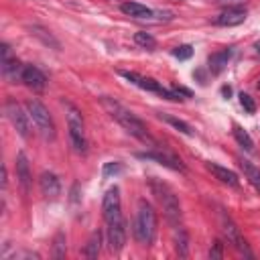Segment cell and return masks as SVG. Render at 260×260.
<instances>
[{"mask_svg":"<svg viewBox=\"0 0 260 260\" xmlns=\"http://www.w3.org/2000/svg\"><path fill=\"white\" fill-rule=\"evenodd\" d=\"M100 104H102V108H104L128 134L136 136L138 140H142V142H146V144H150V146H156L154 138L148 134V130H146V126L142 124V120H138L128 108H124L120 102H116L114 98H108V95H102V98H100Z\"/></svg>","mask_w":260,"mask_h":260,"instance_id":"obj_1","label":"cell"},{"mask_svg":"<svg viewBox=\"0 0 260 260\" xmlns=\"http://www.w3.org/2000/svg\"><path fill=\"white\" fill-rule=\"evenodd\" d=\"M132 234H134L136 242L142 244V246H150L152 240H154L156 213H154L152 205L146 199L138 201V211H136V217H134V223H132Z\"/></svg>","mask_w":260,"mask_h":260,"instance_id":"obj_2","label":"cell"},{"mask_svg":"<svg viewBox=\"0 0 260 260\" xmlns=\"http://www.w3.org/2000/svg\"><path fill=\"white\" fill-rule=\"evenodd\" d=\"M150 191H152V195L158 199V203H160V207H162L165 217L169 219V223L179 225L183 213H181V203H179L175 191H173L167 183H162V181H158V179H150Z\"/></svg>","mask_w":260,"mask_h":260,"instance_id":"obj_3","label":"cell"},{"mask_svg":"<svg viewBox=\"0 0 260 260\" xmlns=\"http://www.w3.org/2000/svg\"><path fill=\"white\" fill-rule=\"evenodd\" d=\"M67 108V128H69V140L75 152H87V138H85V128H83V118L77 108L71 104H65Z\"/></svg>","mask_w":260,"mask_h":260,"instance_id":"obj_4","label":"cell"},{"mask_svg":"<svg viewBox=\"0 0 260 260\" xmlns=\"http://www.w3.org/2000/svg\"><path fill=\"white\" fill-rule=\"evenodd\" d=\"M26 112L30 116V120L35 122V126L39 128V132L45 136V138H55V124H53V118L49 114V110L35 98H30L26 102Z\"/></svg>","mask_w":260,"mask_h":260,"instance_id":"obj_5","label":"cell"},{"mask_svg":"<svg viewBox=\"0 0 260 260\" xmlns=\"http://www.w3.org/2000/svg\"><path fill=\"white\" fill-rule=\"evenodd\" d=\"M120 75L122 77H126L130 83H134V85H138L140 89H146V91H154V93H160L162 98H167V100H181V98H177L175 93H173V89H167V87H162L158 81H154L152 77H144V75H138V73H134V71H120Z\"/></svg>","mask_w":260,"mask_h":260,"instance_id":"obj_6","label":"cell"},{"mask_svg":"<svg viewBox=\"0 0 260 260\" xmlns=\"http://www.w3.org/2000/svg\"><path fill=\"white\" fill-rule=\"evenodd\" d=\"M4 112H6L8 120H10V124L14 126V130H16L22 138H28V136H30V122H28L30 116H28V112L24 114L22 108H20L14 100H8V102H6Z\"/></svg>","mask_w":260,"mask_h":260,"instance_id":"obj_7","label":"cell"},{"mask_svg":"<svg viewBox=\"0 0 260 260\" xmlns=\"http://www.w3.org/2000/svg\"><path fill=\"white\" fill-rule=\"evenodd\" d=\"M102 211H104V219L106 223H112L116 219L122 217V205H120V189L114 185L106 191L104 201H102Z\"/></svg>","mask_w":260,"mask_h":260,"instance_id":"obj_8","label":"cell"},{"mask_svg":"<svg viewBox=\"0 0 260 260\" xmlns=\"http://www.w3.org/2000/svg\"><path fill=\"white\" fill-rule=\"evenodd\" d=\"M221 232H223V238L228 240V244H232L236 250L244 252L246 256H252V252L248 250V244H246V240L242 238L238 225H236L230 217H221Z\"/></svg>","mask_w":260,"mask_h":260,"instance_id":"obj_9","label":"cell"},{"mask_svg":"<svg viewBox=\"0 0 260 260\" xmlns=\"http://www.w3.org/2000/svg\"><path fill=\"white\" fill-rule=\"evenodd\" d=\"M138 158L156 160V162H160V165H165V167H169V169H173V171H181V173H185V165L181 162V158H177L175 154L165 152V150H148V152H140Z\"/></svg>","mask_w":260,"mask_h":260,"instance_id":"obj_10","label":"cell"},{"mask_svg":"<svg viewBox=\"0 0 260 260\" xmlns=\"http://www.w3.org/2000/svg\"><path fill=\"white\" fill-rule=\"evenodd\" d=\"M108 244L114 252H120L126 244V221L120 217L112 223H108Z\"/></svg>","mask_w":260,"mask_h":260,"instance_id":"obj_11","label":"cell"},{"mask_svg":"<svg viewBox=\"0 0 260 260\" xmlns=\"http://www.w3.org/2000/svg\"><path fill=\"white\" fill-rule=\"evenodd\" d=\"M244 20H246V10L240 8V6H234V8H225L215 18V24H219V26H238Z\"/></svg>","mask_w":260,"mask_h":260,"instance_id":"obj_12","label":"cell"},{"mask_svg":"<svg viewBox=\"0 0 260 260\" xmlns=\"http://www.w3.org/2000/svg\"><path fill=\"white\" fill-rule=\"evenodd\" d=\"M16 179H18V183H20V189L24 191V193H28V187H30V167H28V158H26V154L20 150L18 154H16Z\"/></svg>","mask_w":260,"mask_h":260,"instance_id":"obj_13","label":"cell"},{"mask_svg":"<svg viewBox=\"0 0 260 260\" xmlns=\"http://www.w3.org/2000/svg\"><path fill=\"white\" fill-rule=\"evenodd\" d=\"M39 185H41L43 195H45V197H49V199H55V197L61 193V183H59L57 175H55V173H51V171H45V173L41 175Z\"/></svg>","mask_w":260,"mask_h":260,"instance_id":"obj_14","label":"cell"},{"mask_svg":"<svg viewBox=\"0 0 260 260\" xmlns=\"http://www.w3.org/2000/svg\"><path fill=\"white\" fill-rule=\"evenodd\" d=\"M205 167H207V171H209L215 179H219L221 183L232 185V187H238L240 179H238V175H236L234 171H230V169H225V167H221V165H217V162H207Z\"/></svg>","mask_w":260,"mask_h":260,"instance_id":"obj_15","label":"cell"},{"mask_svg":"<svg viewBox=\"0 0 260 260\" xmlns=\"http://www.w3.org/2000/svg\"><path fill=\"white\" fill-rule=\"evenodd\" d=\"M0 65H2V75L8 79V81H22V71L24 67L16 61V57H8V59H0Z\"/></svg>","mask_w":260,"mask_h":260,"instance_id":"obj_16","label":"cell"},{"mask_svg":"<svg viewBox=\"0 0 260 260\" xmlns=\"http://www.w3.org/2000/svg\"><path fill=\"white\" fill-rule=\"evenodd\" d=\"M22 81H24L28 87H32V89H43L45 83H47L45 75H43L41 69H37L35 65H26V67H24V71H22Z\"/></svg>","mask_w":260,"mask_h":260,"instance_id":"obj_17","label":"cell"},{"mask_svg":"<svg viewBox=\"0 0 260 260\" xmlns=\"http://www.w3.org/2000/svg\"><path fill=\"white\" fill-rule=\"evenodd\" d=\"M230 57H232V49H221V51H217V53H211V55H209V61H207V63H209V71H211L213 75L221 73V71L225 69Z\"/></svg>","mask_w":260,"mask_h":260,"instance_id":"obj_18","label":"cell"},{"mask_svg":"<svg viewBox=\"0 0 260 260\" xmlns=\"http://www.w3.org/2000/svg\"><path fill=\"white\" fill-rule=\"evenodd\" d=\"M120 10L126 14V16H132V18H150L152 16V10L140 2H124L120 6Z\"/></svg>","mask_w":260,"mask_h":260,"instance_id":"obj_19","label":"cell"},{"mask_svg":"<svg viewBox=\"0 0 260 260\" xmlns=\"http://www.w3.org/2000/svg\"><path fill=\"white\" fill-rule=\"evenodd\" d=\"M240 167H242L246 179L256 187V191H260V169L256 165H252L250 160H240Z\"/></svg>","mask_w":260,"mask_h":260,"instance_id":"obj_20","label":"cell"},{"mask_svg":"<svg viewBox=\"0 0 260 260\" xmlns=\"http://www.w3.org/2000/svg\"><path fill=\"white\" fill-rule=\"evenodd\" d=\"M160 120H165L167 124H171L175 130H179L181 134H185V136H193V130H191V126L187 124V122H183V120H179V118H175V116H171V114H160Z\"/></svg>","mask_w":260,"mask_h":260,"instance_id":"obj_21","label":"cell"},{"mask_svg":"<svg viewBox=\"0 0 260 260\" xmlns=\"http://www.w3.org/2000/svg\"><path fill=\"white\" fill-rule=\"evenodd\" d=\"M100 244H102V234H100V230H98V232H93V234L89 236V240H87V244H85V256H87V258H95V256L100 254Z\"/></svg>","mask_w":260,"mask_h":260,"instance_id":"obj_22","label":"cell"},{"mask_svg":"<svg viewBox=\"0 0 260 260\" xmlns=\"http://www.w3.org/2000/svg\"><path fill=\"white\" fill-rule=\"evenodd\" d=\"M134 43H136V45H140L142 49H148V51L156 49V39H154L150 32H144V30L134 32Z\"/></svg>","mask_w":260,"mask_h":260,"instance_id":"obj_23","label":"cell"},{"mask_svg":"<svg viewBox=\"0 0 260 260\" xmlns=\"http://www.w3.org/2000/svg\"><path fill=\"white\" fill-rule=\"evenodd\" d=\"M232 132H234V138L238 140V144H240V146H244L246 150H252V148H254V142H252L250 134H248V132H246L242 126L234 124V130H232Z\"/></svg>","mask_w":260,"mask_h":260,"instance_id":"obj_24","label":"cell"},{"mask_svg":"<svg viewBox=\"0 0 260 260\" xmlns=\"http://www.w3.org/2000/svg\"><path fill=\"white\" fill-rule=\"evenodd\" d=\"M175 242H177V250L181 256H187V232L183 228H179L177 236H175Z\"/></svg>","mask_w":260,"mask_h":260,"instance_id":"obj_25","label":"cell"},{"mask_svg":"<svg viewBox=\"0 0 260 260\" xmlns=\"http://www.w3.org/2000/svg\"><path fill=\"white\" fill-rule=\"evenodd\" d=\"M240 104H242V108L248 114H254L256 112V102H254V98L250 93H240Z\"/></svg>","mask_w":260,"mask_h":260,"instance_id":"obj_26","label":"cell"},{"mask_svg":"<svg viewBox=\"0 0 260 260\" xmlns=\"http://www.w3.org/2000/svg\"><path fill=\"white\" fill-rule=\"evenodd\" d=\"M173 55H175L177 59L185 61V59H189V57L193 55V47H191V45H181V47L173 49Z\"/></svg>","mask_w":260,"mask_h":260,"instance_id":"obj_27","label":"cell"},{"mask_svg":"<svg viewBox=\"0 0 260 260\" xmlns=\"http://www.w3.org/2000/svg\"><path fill=\"white\" fill-rule=\"evenodd\" d=\"M118 173H122V165L120 162H106L104 165V171H102L104 179H110L112 175H118Z\"/></svg>","mask_w":260,"mask_h":260,"instance_id":"obj_28","label":"cell"},{"mask_svg":"<svg viewBox=\"0 0 260 260\" xmlns=\"http://www.w3.org/2000/svg\"><path fill=\"white\" fill-rule=\"evenodd\" d=\"M30 30H32V35H35V37H41V39L45 41V45H53L55 49H59V43H57V41H55L51 35H43V32H45L43 28H39V26H32Z\"/></svg>","mask_w":260,"mask_h":260,"instance_id":"obj_29","label":"cell"},{"mask_svg":"<svg viewBox=\"0 0 260 260\" xmlns=\"http://www.w3.org/2000/svg\"><path fill=\"white\" fill-rule=\"evenodd\" d=\"M55 258H63L65 256V236L63 234H57L55 238V252H53Z\"/></svg>","mask_w":260,"mask_h":260,"instance_id":"obj_30","label":"cell"},{"mask_svg":"<svg viewBox=\"0 0 260 260\" xmlns=\"http://www.w3.org/2000/svg\"><path fill=\"white\" fill-rule=\"evenodd\" d=\"M171 89H173V93H175L177 98H181V95H185V98H191V91H189L187 87H181V85H173ZM181 100H183V98H181Z\"/></svg>","mask_w":260,"mask_h":260,"instance_id":"obj_31","label":"cell"},{"mask_svg":"<svg viewBox=\"0 0 260 260\" xmlns=\"http://www.w3.org/2000/svg\"><path fill=\"white\" fill-rule=\"evenodd\" d=\"M219 4L228 6V8H234V6H240V4H246L248 0H217Z\"/></svg>","mask_w":260,"mask_h":260,"instance_id":"obj_32","label":"cell"},{"mask_svg":"<svg viewBox=\"0 0 260 260\" xmlns=\"http://www.w3.org/2000/svg\"><path fill=\"white\" fill-rule=\"evenodd\" d=\"M209 256L211 258H221V242L213 244V250H209Z\"/></svg>","mask_w":260,"mask_h":260,"instance_id":"obj_33","label":"cell"},{"mask_svg":"<svg viewBox=\"0 0 260 260\" xmlns=\"http://www.w3.org/2000/svg\"><path fill=\"white\" fill-rule=\"evenodd\" d=\"M221 93H223L225 98H230V93H232V89H230L228 85H223V87H221Z\"/></svg>","mask_w":260,"mask_h":260,"instance_id":"obj_34","label":"cell"},{"mask_svg":"<svg viewBox=\"0 0 260 260\" xmlns=\"http://www.w3.org/2000/svg\"><path fill=\"white\" fill-rule=\"evenodd\" d=\"M254 49H256V53H258V57H260V41L254 45Z\"/></svg>","mask_w":260,"mask_h":260,"instance_id":"obj_35","label":"cell"},{"mask_svg":"<svg viewBox=\"0 0 260 260\" xmlns=\"http://www.w3.org/2000/svg\"><path fill=\"white\" fill-rule=\"evenodd\" d=\"M256 87H258V89H260V79H258V81H256Z\"/></svg>","mask_w":260,"mask_h":260,"instance_id":"obj_36","label":"cell"}]
</instances>
